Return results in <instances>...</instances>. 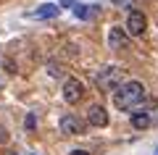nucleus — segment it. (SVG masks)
I'll list each match as a JSON object with an SVG mask.
<instances>
[{"label": "nucleus", "mask_w": 158, "mask_h": 155, "mask_svg": "<svg viewBox=\"0 0 158 155\" xmlns=\"http://www.w3.org/2000/svg\"><path fill=\"white\" fill-rule=\"evenodd\" d=\"M142 97H145V87H142L140 82H127L124 87L113 95V103H116V108H121V111H129V108L140 105Z\"/></svg>", "instance_id": "nucleus-1"}, {"label": "nucleus", "mask_w": 158, "mask_h": 155, "mask_svg": "<svg viewBox=\"0 0 158 155\" xmlns=\"http://www.w3.org/2000/svg\"><path fill=\"white\" fill-rule=\"evenodd\" d=\"M95 84L103 89V92H113V89L121 84V68L116 66H106L95 74Z\"/></svg>", "instance_id": "nucleus-2"}, {"label": "nucleus", "mask_w": 158, "mask_h": 155, "mask_svg": "<svg viewBox=\"0 0 158 155\" xmlns=\"http://www.w3.org/2000/svg\"><path fill=\"white\" fill-rule=\"evenodd\" d=\"M82 97H85V84L79 82V79H69L63 84V100H66L69 105H77Z\"/></svg>", "instance_id": "nucleus-3"}, {"label": "nucleus", "mask_w": 158, "mask_h": 155, "mask_svg": "<svg viewBox=\"0 0 158 155\" xmlns=\"http://www.w3.org/2000/svg\"><path fill=\"white\" fill-rule=\"evenodd\" d=\"M148 29V18L142 16L140 11H129V18H127V32L132 34V37H142Z\"/></svg>", "instance_id": "nucleus-4"}, {"label": "nucleus", "mask_w": 158, "mask_h": 155, "mask_svg": "<svg viewBox=\"0 0 158 155\" xmlns=\"http://www.w3.org/2000/svg\"><path fill=\"white\" fill-rule=\"evenodd\" d=\"M61 132L63 134H82L85 132V121L79 116H74V113H66L61 118Z\"/></svg>", "instance_id": "nucleus-5"}, {"label": "nucleus", "mask_w": 158, "mask_h": 155, "mask_svg": "<svg viewBox=\"0 0 158 155\" xmlns=\"http://www.w3.org/2000/svg\"><path fill=\"white\" fill-rule=\"evenodd\" d=\"M108 45H111L113 50L129 47V39H127V34H124V29H121V27H113L111 29V34H108Z\"/></svg>", "instance_id": "nucleus-6"}, {"label": "nucleus", "mask_w": 158, "mask_h": 155, "mask_svg": "<svg viewBox=\"0 0 158 155\" xmlns=\"http://www.w3.org/2000/svg\"><path fill=\"white\" fill-rule=\"evenodd\" d=\"M87 121H90L92 126H98V129L106 126V124H108V113H106V108H103V105H92L90 113H87Z\"/></svg>", "instance_id": "nucleus-7"}, {"label": "nucleus", "mask_w": 158, "mask_h": 155, "mask_svg": "<svg viewBox=\"0 0 158 155\" xmlns=\"http://www.w3.org/2000/svg\"><path fill=\"white\" fill-rule=\"evenodd\" d=\"M58 11H61V6H53V3H45V6H40L37 11L32 13L34 18H56Z\"/></svg>", "instance_id": "nucleus-8"}, {"label": "nucleus", "mask_w": 158, "mask_h": 155, "mask_svg": "<svg viewBox=\"0 0 158 155\" xmlns=\"http://www.w3.org/2000/svg\"><path fill=\"white\" fill-rule=\"evenodd\" d=\"M132 126H135V129H148V126H150V116H148L145 111L135 113V116H132Z\"/></svg>", "instance_id": "nucleus-9"}, {"label": "nucleus", "mask_w": 158, "mask_h": 155, "mask_svg": "<svg viewBox=\"0 0 158 155\" xmlns=\"http://www.w3.org/2000/svg\"><path fill=\"white\" fill-rule=\"evenodd\" d=\"M48 74H50V76H63V66L56 63V61H50L48 63Z\"/></svg>", "instance_id": "nucleus-10"}, {"label": "nucleus", "mask_w": 158, "mask_h": 155, "mask_svg": "<svg viewBox=\"0 0 158 155\" xmlns=\"http://www.w3.org/2000/svg\"><path fill=\"white\" fill-rule=\"evenodd\" d=\"M74 16H77V18H87V16H90L87 6H74Z\"/></svg>", "instance_id": "nucleus-11"}, {"label": "nucleus", "mask_w": 158, "mask_h": 155, "mask_svg": "<svg viewBox=\"0 0 158 155\" xmlns=\"http://www.w3.org/2000/svg\"><path fill=\"white\" fill-rule=\"evenodd\" d=\"M24 126H27V132H34V126H37V116H34V113H29L27 121H24Z\"/></svg>", "instance_id": "nucleus-12"}, {"label": "nucleus", "mask_w": 158, "mask_h": 155, "mask_svg": "<svg viewBox=\"0 0 158 155\" xmlns=\"http://www.w3.org/2000/svg\"><path fill=\"white\" fill-rule=\"evenodd\" d=\"M121 8H127V11H132V6H135V0H116Z\"/></svg>", "instance_id": "nucleus-13"}, {"label": "nucleus", "mask_w": 158, "mask_h": 155, "mask_svg": "<svg viewBox=\"0 0 158 155\" xmlns=\"http://www.w3.org/2000/svg\"><path fill=\"white\" fill-rule=\"evenodd\" d=\"M58 6H63V8H74V6H77V0H58Z\"/></svg>", "instance_id": "nucleus-14"}, {"label": "nucleus", "mask_w": 158, "mask_h": 155, "mask_svg": "<svg viewBox=\"0 0 158 155\" xmlns=\"http://www.w3.org/2000/svg\"><path fill=\"white\" fill-rule=\"evenodd\" d=\"M71 155H90L87 150H71Z\"/></svg>", "instance_id": "nucleus-15"}, {"label": "nucleus", "mask_w": 158, "mask_h": 155, "mask_svg": "<svg viewBox=\"0 0 158 155\" xmlns=\"http://www.w3.org/2000/svg\"><path fill=\"white\" fill-rule=\"evenodd\" d=\"M34 155H37V153H34Z\"/></svg>", "instance_id": "nucleus-16"}, {"label": "nucleus", "mask_w": 158, "mask_h": 155, "mask_svg": "<svg viewBox=\"0 0 158 155\" xmlns=\"http://www.w3.org/2000/svg\"><path fill=\"white\" fill-rule=\"evenodd\" d=\"M156 155H158V153H156Z\"/></svg>", "instance_id": "nucleus-17"}]
</instances>
